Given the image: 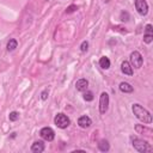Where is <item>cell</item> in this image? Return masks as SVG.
Segmentation results:
<instances>
[{"label":"cell","instance_id":"obj_23","mask_svg":"<svg viewBox=\"0 0 153 153\" xmlns=\"http://www.w3.org/2000/svg\"><path fill=\"white\" fill-rule=\"evenodd\" d=\"M145 31H146V34H152L153 32V26L151 25V24H147L146 28H145Z\"/></svg>","mask_w":153,"mask_h":153},{"label":"cell","instance_id":"obj_17","mask_svg":"<svg viewBox=\"0 0 153 153\" xmlns=\"http://www.w3.org/2000/svg\"><path fill=\"white\" fill-rule=\"evenodd\" d=\"M9 119H10L11 122H16L18 119H19V113H17V111H12V113H10Z\"/></svg>","mask_w":153,"mask_h":153},{"label":"cell","instance_id":"obj_14","mask_svg":"<svg viewBox=\"0 0 153 153\" xmlns=\"http://www.w3.org/2000/svg\"><path fill=\"white\" fill-rule=\"evenodd\" d=\"M110 65H111V62H110L109 58L102 56V58L99 59V66H101V68H103V70H109V68H110Z\"/></svg>","mask_w":153,"mask_h":153},{"label":"cell","instance_id":"obj_13","mask_svg":"<svg viewBox=\"0 0 153 153\" xmlns=\"http://www.w3.org/2000/svg\"><path fill=\"white\" fill-rule=\"evenodd\" d=\"M98 150L101 152H108L110 150V144H109L108 140H105V139L101 140V141L98 142Z\"/></svg>","mask_w":153,"mask_h":153},{"label":"cell","instance_id":"obj_1","mask_svg":"<svg viewBox=\"0 0 153 153\" xmlns=\"http://www.w3.org/2000/svg\"><path fill=\"white\" fill-rule=\"evenodd\" d=\"M132 111H133L134 115L136 116V119L140 120L141 122H144V123H147V125L152 123L153 120H152L151 113L148 111V110H146L142 105H140V104H138V103L133 104L132 105Z\"/></svg>","mask_w":153,"mask_h":153},{"label":"cell","instance_id":"obj_7","mask_svg":"<svg viewBox=\"0 0 153 153\" xmlns=\"http://www.w3.org/2000/svg\"><path fill=\"white\" fill-rule=\"evenodd\" d=\"M135 9L141 16H146L148 13V4L146 0H135Z\"/></svg>","mask_w":153,"mask_h":153},{"label":"cell","instance_id":"obj_9","mask_svg":"<svg viewBox=\"0 0 153 153\" xmlns=\"http://www.w3.org/2000/svg\"><path fill=\"white\" fill-rule=\"evenodd\" d=\"M87 87H89V81L86 80V79L81 78V79H79V80H77V83H76V89H77L78 91H80V92H84V91L87 90Z\"/></svg>","mask_w":153,"mask_h":153},{"label":"cell","instance_id":"obj_11","mask_svg":"<svg viewBox=\"0 0 153 153\" xmlns=\"http://www.w3.org/2000/svg\"><path fill=\"white\" fill-rule=\"evenodd\" d=\"M44 144L43 141H35L32 145H31V152L34 153H42L44 151Z\"/></svg>","mask_w":153,"mask_h":153},{"label":"cell","instance_id":"obj_4","mask_svg":"<svg viewBox=\"0 0 153 153\" xmlns=\"http://www.w3.org/2000/svg\"><path fill=\"white\" fill-rule=\"evenodd\" d=\"M144 64V58L138 50H134L130 54V65L135 68H141Z\"/></svg>","mask_w":153,"mask_h":153},{"label":"cell","instance_id":"obj_18","mask_svg":"<svg viewBox=\"0 0 153 153\" xmlns=\"http://www.w3.org/2000/svg\"><path fill=\"white\" fill-rule=\"evenodd\" d=\"M120 19L122 22H128L129 21V13H128L127 11H122L120 13Z\"/></svg>","mask_w":153,"mask_h":153},{"label":"cell","instance_id":"obj_6","mask_svg":"<svg viewBox=\"0 0 153 153\" xmlns=\"http://www.w3.org/2000/svg\"><path fill=\"white\" fill-rule=\"evenodd\" d=\"M40 135L43 140H46V141H53L55 139V132L50 127H44L40 130Z\"/></svg>","mask_w":153,"mask_h":153},{"label":"cell","instance_id":"obj_19","mask_svg":"<svg viewBox=\"0 0 153 153\" xmlns=\"http://www.w3.org/2000/svg\"><path fill=\"white\" fill-rule=\"evenodd\" d=\"M153 41V34H145L144 35V42L145 43H151V42Z\"/></svg>","mask_w":153,"mask_h":153},{"label":"cell","instance_id":"obj_20","mask_svg":"<svg viewBox=\"0 0 153 153\" xmlns=\"http://www.w3.org/2000/svg\"><path fill=\"white\" fill-rule=\"evenodd\" d=\"M80 50H81V53H86V52L89 50V42H87V41L81 42V44H80Z\"/></svg>","mask_w":153,"mask_h":153},{"label":"cell","instance_id":"obj_22","mask_svg":"<svg viewBox=\"0 0 153 153\" xmlns=\"http://www.w3.org/2000/svg\"><path fill=\"white\" fill-rule=\"evenodd\" d=\"M48 96H49V91H48V90H43L41 92V99L42 101H47L48 99Z\"/></svg>","mask_w":153,"mask_h":153},{"label":"cell","instance_id":"obj_21","mask_svg":"<svg viewBox=\"0 0 153 153\" xmlns=\"http://www.w3.org/2000/svg\"><path fill=\"white\" fill-rule=\"evenodd\" d=\"M78 10V6L77 5H71V6H68L67 7V10H66V13H73V12H76Z\"/></svg>","mask_w":153,"mask_h":153},{"label":"cell","instance_id":"obj_2","mask_svg":"<svg viewBox=\"0 0 153 153\" xmlns=\"http://www.w3.org/2000/svg\"><path fill=\"white\" fill-rule=\"evenodd\" d=\"M132 145H133L134 150H136L140 153H146V152L152 151V147L150 146V144L142 139H139V138L132 136Z\"/></svg>","mask_w":153,"mask_h":153},{"label":"cell","instance_id":"obj_5","mask_svg":"<svg viewBox=\"0 0 153 153\" xmlns=\"http://www.w3.org/2000/svg\"><path fill=\"white\" fill-rule=\"evenodd\" d=\"M109 109V95L107 92H102L99 97V113L105 114Z\"/></svg>","mask_w":153,"mask_h":153},{"label":"cell","instance_id":"obj_8","mask_svg":"<svg viewBox=\"0 0 153 153\" xmlns=\"http://www.w3.org/2000/svg\"><path fill=\"white\" fill-rule=\"evenodd\" d=\"M78 125L80 128L86 129V128L91 127V125H92V120H91L89 116H81V117H79V120H78Z\"/></svg>","mask_w":153,"mask_h":153},{"label":"cell","instance_id":"obj_3","mask_svg":"<svg viewBox=\"0 0 153 153\" xmlns=\"http://www.w3.org/2000/svg\"><path fill=\"white\" fill-rule=\"evenodd\" d=\"M54 122L60 129H66V128L71 125V120L68 119V116L65 115L64 113H59L56 116H55Z\"/></svg>","mask_w":153,"mask_h":153},{"label":"cell","instance_id":"obj_16","mask_svg":"<svg viewBox=\"0 0 153 153\" xmlns=\"http://www.w3.org/2000/svg\"><path fill=\"white\" fill-rule=\"evenodd\" d=\"M84 95H83V97H84V99L86 101V102H92L93 101V98H95V96H93V92H91V91H84Z\"/></svg>","mask_w":153,"mask_h":153},{"label":"cell","instance_id":"obj_15","mask_svg":"<svg viewBox=\"0 0 153 153\" xmlns=\"http://www.w3.org/2000/svg\"><path fill=\"white\" fill-rule=\"evenodd\" d=\"M17 47H18V42H17V40H15V38H11V40L7 42V46H6V48H7L9 52H13Z\"/></svg>","mask_w":153,"mask_h":153},{"label":"cell","instance_id":"obj_12","mask_svg":"<svg viewBox=\"0 0 153 153\" xmlns=\"http://www.w3.org/2000/svg\"><path fill=\"white\" fill-rule=\"evenodd\" d=\"M120 91L121 92H123V93H132L133 91H134V87L132 86V85L129 83H126V81H122L120 84Z\"/></svg>","mask_w":153,"mask_h":153},{"label":"cell","instance_id":"obj_10","mask_svg":"<svg viewBox=\"0 0 153 153\" xmlns=\"http://www.w3.org/2000/svg\"><path fill=\"white\" fill-rule=\"evenodd\" d=\"M121 71L126 76H133V67L130 62H128V61H123L121 64Z\"/></svg>","mask_w":153,"mask_h":153}]
</instances>
